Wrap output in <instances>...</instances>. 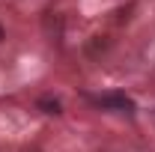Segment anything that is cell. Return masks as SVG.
Listing matches in <instances>:
<instances>
[{
	"label": "cell",
	"mask_w": 155,
	"mask_h": 152,
	"mask_svg": "<svg viewBox=\"0 0 155 152\" xmlns=\"http://www.w3.org/2000/svg\"><path fill=\"white\" fill-rule=\"evenodd\" d=\"M39 107H42V111H45V114H63V104H60L57 98H39Z\"/></svg>",
	"instance_id": "7a4b0ae2"
},
{
	"label": "cell",
	"mask_w": 155,
	"mask_h": 152,
	"mask_svg": "<svg viewBox=\"0 0 155 152\" xmlns=\"http://www.w3.org/2000/svg\"><path fill=\"white\" fill-rule=\"evenodd\" d=\"M98 107H107V111H119V114H131L134 111V101L122 93H107V95H96L93 98Z\"/></svg>",
	"instance_id": "6da1fadb"
},
{
	"label": "cell",
	"mask_w": 155,
	"mask_h": 152,
	"mask_svg": "<svg viewBox=\"0 0 155 152\" xmlns=\"http://www.w3.org/2000/svg\"><path fill=\"white\" fill-rule=\"evenodd\" d=\"M21 152H42V146H36V143H27V146H21Z\"/></svg>",
	"instance_id": "3957f363"
}]
</instances>
